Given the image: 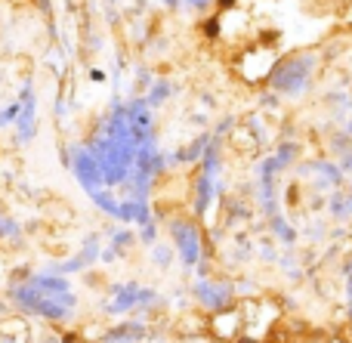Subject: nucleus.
Masks as SVG:
<instances>
[{
	"mask_svg": "<svg viewBox=\"0 0 352 343\" xmlns=\"http://www.w3.org/2000/svg\"><path fill=\"white\" fill-rule=\"evenodd\" d=\"M12 235H19V226L10 220V217H0V241L12 239Z\"/></svg>",
	"mask_w": 352,
	"mask_h": 343,
	"instance_id": "8",
	"label": "nucleus"
},
{
	"mask_svg": "<svg viewBox=\"0 0 352 343\" xmlns=\"http://www.w3.org/2000/svg\"><path fill=\"white\" fill-rule=\"evenodd\" d=\"M148 338V328L146 322H136V319H124L121 325L109 328L102 334V343H142Z\"/></svg>",
	"mask_w": 352,
	"mask_h": 343,
	"instance_id": "5",
	"label": "nucleus"
},
{
	"mask_svg": "<svg viewBox=\"0 0 352 343\" xmlns=\"http://www.w3.org/2000/svg\"><path fill=\"white\" fill-rule=\"evenodd\" d=\"M195 300H198L204 309H210V313H223V309L232 303V288L229 285L201 278V282L195 285Z\"/></svg>",
	"mask_w": 352,
	"mask_h": 343,
	"instance_id": "4",
	"label": "nucleus"
},
{
	"mask_svg": "<svg viewBox=\"0 0 352 343\" xmlns=\"http://www.w3.org/2000/svg\"><path fill=\"white\" fill-rule=\"evenodd\" d=\"M109 247L118 254V257H124V254L133 247V232H127V229H124V232H115V235H111V245Z\"/></svg>",
	"mask_w": 352,
	"mask_h": 343,
	"instance_id": "6",
	"label": "nucleus"
},
{
	"mask_svg": "<svg viewBox=\"0 0 352 343\" xmlns=\"http://www.w3.org/2000/svg\"><path fill=\"white\" fill-rule=\"evenodd\" d=\"M140 300H142V288L136 282L115 285V288H111V294H109V303H105V313H109V316L136 313V309H140Z\"/></svg>",
	"mask_w": 352,
	"mask_h": 343,
	"instance_id": "3",
	"label": "nucleus"
},
{
	"mask_svg": "<svg viewBox=\"0 0 352 343\" xmlns=\"http://www.w3.org/2000/svg\"><path fill=\"white\" fill-rule=\"evenodd\" d=\"M167 93H170V87H167V84H158V87H155V90H152V96L146 99V102H148V105H158V102H164V99H167Z\"/></svg>",
	"mask_w": 352,
	"mask_h": 343,
	"instance_id": "9",
	"label": "nucleus"
},
{
	"mask_svg": "<svg viewBox=\"0 0 352 343\" xmlns=\"http://www.w3.org/2000/svg\"><path fill=\"white\" fill-rule=\"evenodd\" d=\"M152 260L161 266V269H167V266H170V260H173L170 245H155V247H152Z\"/></svg>",
	"mask_w": 352,
	"mask_h": 343,
	"instance_id": "7",
	"label": "nucleus"
},
{
	"mask_svg": "<svg viewBox=\"0 0 352 343\" xmlns=\"http://www.w3.org/2000/svg\"><path fill=\"white\" fill-rule=\"evenodd\" d=\"M167 232H170V241H173V247H176V254H179L182 263L198 266V260H201V229H198V223L188 220V217H176V220H170Z\"/></svg>",
	"mask_w": 352,
	"mask_h": 343,
	"instance_id": "2",
	"label": "nucleus"
},
{
	"mask_svg": "<svg viewBox=\"0 0 352 343\" xmlns=\"http://www.w3.org/2000/svg\"><path fill=\"white\" fill-rule=\"evenodd\" d=\"M312 74V59L309 56H291V59L278 62V65L269 71V84L275 87L285 96H297V93L306 90Z\"/></svg>",
	"mask_w": 352,
	"mask_h": 343,
	"instance_id": "1",
	"label": "nucleus"
}]
</instances>
